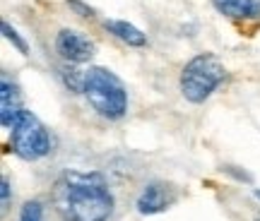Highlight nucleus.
<instances>
[{"label": "nucleus", "instance_id": "f257e3e1", "mask_svg": "<svg viewBox=\"0 0 260 221\" xmlns=\"http://www.w3.org/2000/svg\"><path fill=\"white\" fill-rule=\"evenodd\" d=\"M53 204L65 221H106L113 195L96 171H65L53 185Z\"/></svg>", "mask_w": 260, "mask_h": 221}, {"label": "nucleus", "instance_id": "f03ea898", "mask_svg": "<svg viewBox=\"0 0 260 221\" xmlns=\"http://www.w3.org/2000/svg\"><path fill=\"white\" fill-rule=\"evenodd\" d=\"M82 94L102 118L121 120L128 113V92H125L121 80L106 67L84 70Z\"/></svg>", "mask_w": 260, "mask_h": 221}, {"label": "nucleus", "instance_id": "7ed1b4c3", "mask_svg": "<svg viewBox=\"0 0 260 221\" xmlns=\"http://www.w3.org/2000/svg\"><path fill=\"white\" fill-rule=\"evenodd\" d=\"M224 65L219 63V58L212 53H200L193 60H188L186 67L181 70V94L183 99L190 103H203L205 99H210L212 92L224 82Z\"/></svg>", "mask_w": 260, "mask_h": 221}, {"label": "nucleus", "instance_id": "20e7f679", "mask_svg": "<svg viewBox=\"0 0 260 221\" xmlns=\"http://www.w3.org/2000/svg\"><path fill=\"white\" fill-rule=\"evenodd\" d=\"M10 132H12V152L24 161L44 159L51 152L48 130L31 110H22Z\"/></svg>", "mask_w": 260, "mask_h": 221}, {"label": "nucleus", "instance_id": "39448f33", "mask_svg": "<svg viewBox=\"0 0 260 221\" xmlns=\"http://www.w3.org/2000/svg\"><path fill=\"white\" fill-rule=\"evenodd\" d=\"M96 46L87 34L77 31V29H60L56 36V53L68 60V63H87L94 55Z\"/></svg>", "mask_w": 260, "mask_h": 221}, {"label": "nucleus", "instance_id": "423d86ee", "mask_svg": "<svg viewBox=\"0 0 260 221\" xmlns=\"http://www.w3.org/2000/svg\"><path fill=\"white\" fill-rule=\"evenodd\" d=\"M176 202V190L167 183H149L138 197V212L149 216V214H159L169 209Z\"/></svg>", "mask_w": 260, "mask_h": 221}, {"label": "nucleus", "instance_id": "0eeeda50", "mask_svg": "<svg viewBox=\"0 0 260 221\" xmlns=\"http://www.w3.org/2000/svg\"><path fill=\"white\" fill-rule=\"evenodd\" d=\"M22 99H19V89L15 82H10L8 75H3L0 80V120H3V128L12 130L15 120L22 113Z\"/></svg>", "mask_w": 260, "mask_h": 221}, {"label": "nucleus", "instance_id": "6e6552de", "mask_svg": "<svg viewBox=\"0 0 260 221\" xmlns=\"http://www.w3.org/2000/svg\"><path fill=\"white\" fill-rule=\"evenodd\" d=\"M219 15L232 19H255L260 17V0H212Z\"/></svg>", "mask_w": 260, "mask_h": 221}, {"label": "nucleus", "instance_id": "1a4fd4ad", "mask_svg": "<svg viewBox=\"0 0 260 221\" xmlns=\"http://www.w3.org/2000/svg\"><path fill=\"white\" fill-rule=\"evenodd\" d=\"M106 29L111 31L113 36H118L123 44H128V46H145L147 44V36L140 31L135 24H130V22H123V19H106Z\"/></svg>", "mask_w": 260, "mask_h": 221}, {"label": "nucleus", "instance_id": "9d476101", "mask_svg": "<svg viewBox=\"0 0 260 221\" xmlns=\"http://www.w3.org/2000/svg\"><path fill=\"white\" fill-rule=\"evenodd\" d=\"M19 221H44L41 202H37V200H29V202H24L22 212H19Z\"/></svg>", "mask_w": 260, "mask_h": 221}, {"label": "nucleus", "instance_id": "9b49d317", "mask_svg": "<svg viewBox=\"0 0 260 221\" xmlns=\"http://www.w3.org/2000/svg\"><path fill=\"white\" fill-rule=\"evenodd\" d=\"M3 34H5V39H8V41H12V44H15V46H17V51L19 53H24L27 55V44H24V41H22V36H19L17 31H15V29L10 27L8 22H3Z\"/></svg>", "mask_w": 260, "mask_h": 221}, {"label": "nucleus", "instance_id": "f8f14e48", "mask_svg": "<svg viewBox=\"0 0 260 221\" xmlns=\"http://www.w3.org/2000/svg\"><path fill=\"white\" fill-rule=\"evenodd\" d=\"M0 188H3V209H8L10 207V180L3 175V183H0Z\"/></svg>", "mask_w": 260, "mask_h": 221}, {"label": "nucleus", "instance_id": "ddd939ff", "mask_svg": "<svg viewBox=\"0 0 260 221\" xmlns=\"http://www.w3.org/2000/svg\"><path fill=\"white\" fill-rule=\"evenodd\" d=\"M70 5H73L75 10H80V12H82L84 17H92V10H89V8H84L82 3H77V0H70Z\"/></svg>", "mask_w": 260, "mask_h": 221}, {"label": "nucleus", "instance_id": "4468645a", "mask_svg": "<svg viewBox=\"0 0 260 221\" xmlns=\"http://www.w3.org/2000/svg\"><path fill=\"white\" fill-rule=\"evenodd\" d=\"M255 197H258V200H260V190H255Z\"/></svg>", "mask_w": 260, "mask_h": 221}]
</instances>
